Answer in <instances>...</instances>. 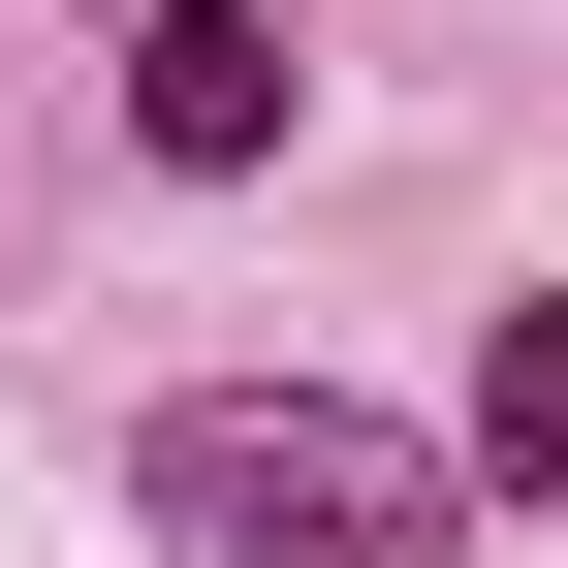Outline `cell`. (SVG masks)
I'll list each match as a JSON object with an SVG mask.
<instances>
[{"mask_svg": "<svg viewBox=\"0 0 568 568\" xmlns=\"http://www.w3.org/2000/svg\"><path fill=\"white\" fill-rule=\"evenodd\" d=\"M126 506H159V568H474V474L410 443V410H347V379L126 410Z\"/></svg>", "mask_w": 568, "mask_h": 568, "instance_id": "cell-1", "label": "cell"}, {"mask_svg": "<svg viewBox=\"0 0 568 568\" xmlns=\"http://www.w3.org/2000/svg\"><path fill=\"white\" fill-rule=\"evenodd\" d=\"M284 126H316V32L284 0H126V159L159 190H253Z\"/></svg>", "mask_w": 568, "mask_h": 568, "instance_id": "cell-2", "label": "cell"}, {"mask_svg": "<svg viewBox=\"0 0 568 568\" xmlns=\"http://www.w3.org/2000/svg\"><path fill=\"white\" fill-rule=\"evenodd\" d=\"M443 474H474V506H568V284H506V316H474V410H443Z\"/></svg>", "mask_w": 568, "mask_h": 568, "instance_id": "cell-3", "label": "cell"}]
</instances>
